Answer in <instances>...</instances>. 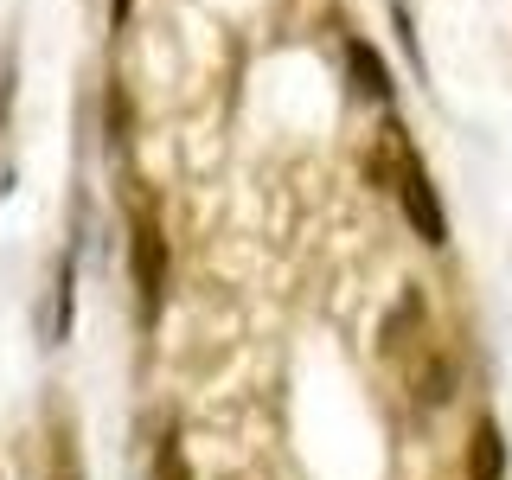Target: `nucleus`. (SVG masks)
Listing matches in <instances>:
<instances>
[{"label":"nucleus","mask_w":512,"mask_h":480,"mask_svg":"<svg viewBox=\"0 0 512 480\" xmlns=\"http://www.w3.org/2000/svg\"><path fill=\"white\" fill-rule=\"evenodd\" d=\"M391 7V20H397V39H404V52H410V64L423 71V45H416V20H410V0H384Z\"/></svg>","instance_id":"obj_7"},{"label":"nucleus","mask_w":512,"mask_h":480,"mask_svg":"<svg viewBox=\"0 0 512 480\" xmlns=\"http://www.w3.org/2000/svg\"><path fill=\"white\" fill-rule=\"evenodd\" d=\"M506 474V436L493 416L474 423V442H468V480H500Z\"/></svg>","instance_id":"obj_5"},{"label":"nucleus","mask_w":512,"mask_h":480,"mask_svg":"<svg viewBox=\"0 0 512 480\" xmlns=\"http://www.w3.org/2000/svg\"><path fill=\"white\" fill-rule=\"evenodd\" d=\"M128 269H135V288H141V320H160V301H167V237H160V224L148 212L128 224Z\"/></svg>","instance_id":"obj_1"},{"label":"nucleus","mask_w":512,"mask_h":480,"mask_svg":"<svg viewBox=\"0 0 512 480\" xmlns=\"http://www.w3.org/2000/svg\"><path fill=\"white\" fill-rule=\"evenodd\" d=\"M52 480H77V455H71V442H52Z\"/></svg>","instance_id":"obj_8"},{"label":"nucleus","mask_w":512,"mask_h":480,"mask_svg":"<svg viewBox=\"0 0 512 480\" xmlns=\"http://www.w3.org/2000/svg\"><path fill=\"white\" fill-rule=\"evenodd\" d=\"M128 7H135V0H109V13H116V26H128Z\"/></svg>","instance_id":"obj_9"},{"label":"nucleus","mask_w":512,"mask_h":480,"mask_svg":"<svg viewBox=\"0 0 512 480\" xmlns=\"http://www.w3.org/2000/svg\"><path fill=\"white\" fill-rule=\"evenodd\" d=\"M346 64H352V84H359V96H372V103H397L391 64H384L365 39H346Z\"/></svg>","instance_id":"obj_3"},{"label":"nucleus","mask_w":512,"mask_h":480,"mask_svg":"<svg viewBox=\"0 0 512 480\" xmlns=\"http://www.w3.org/2000/svg\"><path fill=\"white\" fill-rule=\"evenodd\" d=\"M397 199H404V218H410V231L423 237V244H448V212H442L436 186H429L423 160H416L404 141H397Z\"/></svg>","instance_id":"obj_2"},{"label":"nucleus","mask_w":512,"mask_h":480,"mask_svg":"<svg viewBox=\"0 0 512 480\" xmlns=\"http://www.w3.org/2000/svg\"><path fill=\"white\" fill-rule=\"evenodd\" d=\"M71 301H77V256H58V276H52V314H45V340L64 346L71 340Z\"/></svg>","instance_id":"obj_4"},{"label":"nucleus","mask_w":512,"mask_h":480,"mask_svg":"<svg viewBox=\"0 0 512 480\" xmlns=\"http://www.w3.org/2000/svg\"><path fill=\"white\" fill-rule=\"evenodd\" d=\"M148 480H192L186 474V455H180V442L173 436H160V448H154V474Z\"/></svg>","instance_id":"obj_6"}]
</instances>
